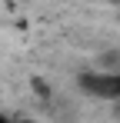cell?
<instances>
[{
	"label": "cell",
	"instance_id": "obj_4",
	"mask_svg": "<svg viewBox=\"0 0 120 123\" xmlns=\"http://www.w3.org/2000/svg\"><path fill=\"white\" fill-rule=\"evenodd\" d=\"M0 123H13V120H7V117H0Z\"/></svg>",
	"mask_w": 120,
	"mask_h": 123
},
{
	"label": "cell",
	"instance_id": "obj_2",
	"mask_svg": "<svg viewBox=\"0 0 120 123\" xmlns=\"http://www.w3.org/2000/svg\"><path fill=\"white\" fill-rule=\"evenodd\" d=\"M30 90L37 93L40 100H50V86H47V80H43V77H33V80H30Z\"/></svg>",
	"mask_w": 120,
	"mask_h": 123
},
{
	"label": "cell",
	"instance_id": "obj_1",
	"mask_svg": "<svg viewBox=\"0 0 120 123\" xmlns=\"http://www.w3.org/2000/svg\"><path fill=\"white\" fill-rule=\"evenodd\" d=\"M77 86L83 93L97 97V100H120V70H93V73H80Z\"/></svg>",
	"mask_w": 120,
	"mask_h": 123
},
{
	"label": "cell",
	"instance_id": "obj_5",
	"mask_svg": "<svg viewBox=\"0 0 120 123\" xmlns=\"http://www.w3.org/2000/svg\"><path fill=\"white\" fill-rule=\"evenodd\" d=\"M13 123H33V120H13Z\"/></svg>",
	"mask_w": 120,
	"mask_h": 123
},
{
	"label": "cell",
	"instance_id": "obj_3",
	"mask_svg": "<svg viewBox=\"0 0 120 123\" xmlns=\"http://www.w3.org/2000/svg\"><path fill=\"white\" fill-rule=\"evenodd\" d=\"M113 117L120 120V100H113Z\"/></svg>",
	"mask_w": 120,
	"mask_h": 123
}]
</instances>
